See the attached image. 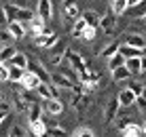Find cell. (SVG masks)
Wrapping results in <instances>:
<instances>
[{
    "instance_id": "obj_1",
    "label": "cell",
    "mask_w": 146,
    "mask_h": 137,
    "mask_svg": "<svg viewBox=\"0 0 146 137\" xmlns=\"http://www.w3.org/2000/svg\"><path fill=\"white\" fill-rule=\"evenodd\" d=\"M4 15H7V21H21V23H30L34 17V13L26 7H19V4H13V2H7L2 7Z\"/></svg>"
},
{
    "instance_id": "obj_2",
    "label": "cell",
    "mask_w": 146,
    "mask_h": 137,
    "mask_svg": "<svg viewBox=\"0 0 146 137\" xmlns=\"http://www.w3.org/2000/svg\"><path fill=\"white\" fill-rule=\"evenodd\" d=\"M64 63L70 65V68L74 70L76 74H80L85 68H87V59L83 57V55L78 53V51H74V49H66V57H64Z\"/></svg>"
},
{
    "instance_id": "obj_3",
    "label": "cell",
    "mask_w": 146,
    "mask_h": 137,
    "mask_svg": "<svg viewBox=\"0 0 146 137\" xmlns=\"http://www.w3.org/2000/svg\"><path fill=\"white\" fill-rule=\"evenodd\" d=\"M59 42V36L55 32H44V34H40V36H34V44H36L38 49H47V51H51L55 44Z\"/></svg>"
},
{
    "instance_id": "obj_4",
    "label": "cell",
    "mask_w": 146,
    "mask_h": 137,
    "mask_svg": "<svg viewBox=\"0 0 146 137\" xmlns=\"http://www.w3.org/2000/svg\"><path fill=\"white\" fill-rule=\"evenodd\" d=\"M36 93L42 97V101H44V99H59L62 89L55 87V84H51V82H40L38 89H36Z\"/></svg>"
},
{
    "instance_id": "obj_5",
    "label": "cell",
    "mask_w": 146,
    "mask_h": 137,
    "mask_svg": "<svg viewBox=\"0 0 146 137\" xmlns=\"http://www.w3.org/2000/svg\"><path fill=\"white\" fill-rule=\"evenodd\" d=\"M72 108L76 110V112H87L89 105H91V97L85 93H72Z\"/></svg>"
},
{
    "instance_id": "obj_6",
    "label": "cell",
    "mask_w": 146,
    "mask_h": 137,
    "mask_svg": "<svg viewBox=\"0 0 146 137\" xmlns=\"http://www.w3.org/2000/svg\"><path fill=\"white\" fill-rule=\"evenodd\" d=\"M64 108H66V103H64L62 99H44V101H42V110H44V114L59 116V114L64 112Z\"/></svg>"
},
{
    "instance_id": "obj_7",
    "label": "cell",
    "mask_w": 146,
    "mask_h": 137,
    "mask_svg": "<svg viewBox=\"0 0 146 137\" xmlns=\"http://www.w3.org/2000/svg\"><path fill=\"white\" fill-rule=\"evenodd\" d=\"M51 84H55V87H59V89H66V91H72V87H74L76 82H74V80H70L64 72H59V70H57V72L51 74Z\"/></svg>"
},
{
    "instance_id": "obj_8",
    "label": "cell",
    "mask_w": 146,
    "mask_h": 137,
    "mask_svg": "<svg viewBox=\"0 0 146 137\" xmlns=\"http://www.w3.org/2000/svg\"><path fill=\"white\" fill-rule=\"evenodd\" d=\"M36 15L49 23V21L53 19V2H51V0H38V4H36Z\"/></svg>"
},
{
    "instance_id": "obj_9",
    "label": "cell",
    "mask_w": 146,
    "mask_h": 137,
    "mask_svg": "<svg viewBox=\"0 0 146 137\" xmlns=\"http://www.w3.org/2000/svg\"><path fill=\"white\" fill-rule=\"evenodd\" d=\"M28 70L32 74H36L40 80H42V82H49V80H51V74H49V70H44L42 68V63L38 61V59H30L28 61Z\"/></svg>"
},
{
    "instance_id": "obj_10",
    "label": "cell",
    "mask_w": 146,
    "mask_h": 137,
    "mask_svg": "<svg viewBox=\"0 0 146 137\" xmlns=\"http://www.w3.org/2000/svg\"><path fill=\"white\" fill-rule=\"evenodd\" d=\"M80 7L76 0H66L64 2V17L66 19H72V21H76V19H80Z\"/></svg>"
},
{
    "instance_id": "obj_11",
    "label": "cell",
    "mask_w": 146,
    "mask_h": 137,
    "mask_svg": "<svg viewBox=\"0 0 146 137\" xmlns=\"http://www.w3.org/2000/svg\"><path fill=\"white\" fill-rule=\"evenodd\" d=\"M119 110H121L119 97H112V99L106 103V110H104V120H106V123H112V120L119 116Z\"/></svg>"
},
{
    "instance_id": "obj_12",
    "label": "cell",
    "mask_w": 146,
    "mask_h": 137,
    "mask_svg": "<svg viewBox=\"0 0 146 137\" xmlns=\"http://www.w3.org/2000/svg\"><path fill=\"white\" fill-rule=\"evenodd\" d=\"M40 82H42V80H40L36 74H32L30 70H26V74H23V78H21V82H19V84H21L26 91H36Z\"/></svg>"
},
{
    "instance_id": "obj_13",
    "label": "cell",
    "mask_w": 146,
    "mask_h": 137,
    "mask_svg": "<svg viewBox=\"0 0 146 137\" xmlns=\"http://www.w3.org/2000/svg\"><path fill=\"white\" fill-rule=\"evenodd\" d=\"M100 30L104 34H114V30H117V15H112V13L104 15L100 19Z\"/></svg>"
},
{
    "instance_id": "obj_14",
    "label": "cell",
    "mask_w": 146,
    "mask_h": 137,
    "mask_svg": "<svg viewBox=\"0 0 146 137\" xmlns=\"http://www.w3.org/2000/svg\"><path fill=\"white\" fill-rule=\"evenodd\" d=\"M117 97H119L121 108H131V105H135V99H138V97H135V95L131 93V91L127 89V87H125V89H121Z\"/></svg>"
},
{
    "instance_id": "obj_15",
    "label": "cell",
    "mask_w": 146,
    "mask_h": 137,
    "mask_svg": "<svg viewBox=\"0 0 146 137\" xmlns=\"http://www.w3.org/2000/svg\"><path fill=\"white\" fill-rule=\"evenodd\" d=\"M28 129H30V133H32V137H42L47 133V123H44L42 118L40 120H28Z\"/></svg>"
},
{
    "instance_id": "obj_16",
    "label": "cell",
    "mask_w": 146,
    "mask_h": 137,
    "mask_svg": "<svg viewBox=\"0 0 146 137\" xmlns=\"http://www.w3.org/2000/svg\"><path fill=\"white\" fill-rule=\"evenodd\" d=\"M30 32H32V36H40V34H44V32H47V21L40 19L38 15H34L32 21H30Z\"/></svg>"
},
{
    "instance_id": "obj_17",
    "label": "cell",
    "mask_w": 146,
    "mask_h": 137,
    "mask_svg": "<svg viewBox=\"0 0 146 137\" xmlns=\"http://www.w3.org/2000/svg\"><path fill=\"white\" fill-rule=\"evenodd\" d=\"M125 44L135 47V49H144L146 47V38L142 36V34H138V32H129L127 36H125Z\"/></svg>"
},
{
    "instance_id": "obj_18",
    "label": "cell",
    "mask_w": 146,
    "mask_h": 137,
    "mask_svg": "<svg viewBox=\"0 0 146 137\" xmlns=\"http://www.w3.org/2000/svg\"><path fill=\"white\" fill-rule=\"evenodd\" d=\"M7 30L11 32V36H13L15 40H19V38L26 36V25H23L21 21H9V23H7Z\"/></svg>"
},
{
    "instance_id": "obj_19",
    "label": "cell",
    "mask_w": 146,
    "mask_h": 137,
    "mask_svg": "<svg viewBox=\"0 0 146 137\" xmlns=\"http://www.w3.org/2000/svg\"><path fill=\"white\" fill-rule=\"evenodd\" d=\"M125 68L131 72V76L135 74H142V57H131V59H125Z\"/></svg>"
},
{
    "instance_id": "obj_20",
    "label": "cell",
    "mask_w": 146,
    "mask_h": 137,
    "mask_svg": "<svg viewBox=\"0 0 146 137\" xmlns=\"http://www.w3.org/2000/svg\"><path fill=\"white\" fill-rule=\"evenodd\" d=\"M44 114L42 110V103H38V101H32L30 103V110H28V120H40Z\"/></svg>"
},
{
    "instance_id": "obj_21",
    "label": "cell",
    "mask_w": 146,
    "mask_h": 137,
    "mask_svg": "<svg viewBox=\"0 0 146 137\" xmlns=\"http://www.w3.org/2000/svg\"><path fill=\"white\" fill-rule=\"evenodd\" d=\"M119 53L123 55L125 59H131V57H142V49L129 47V44H121V47H119Z\"/></svg>"
},
{
    "instance_id": "obj_22",
    "label": "cell",
    "mask_w": 146,
    "mask_h": 137,
    "mask_svg": "<svg viewBox=\"0 0 146 137\" xmlns=\"http://www.w3.org/2000/svg\"><path fill=\"white\" fill-rule=\"evenodd\" d=\"M28 61L30 59L26 57V53H21V51H17L15 53V57L9 61L7 65H15V68H21V70H28Z\"/></svg>"
},
{
    "instance_id": "obj_23",
    "label": "cell",
    "mask_w": 146,
    "mask_h": 137,
    "mask_svg": "<svg viewBox=\"0 0 146 137\" xmlns=\"http://www.w3.org/2000/svg\"><path fill=\"white\" fill-rule=\"evenodd\" d=\"M121 133H123V137H142V135H144V131H142V126H140V124L129 123L123 131H121Z\"/></svg>"
},
{
    "instance_id": "obj_24",
    "label": "cell",
    "mask_w": 146,
    "mask_h": 137,
    "mask_svg": "<svg viewBox=\"0 0 146 137\" xmlns=\"http://www.w3.org/2000/svg\"><path fill=\"white\" fill-rule=\"evenodd\" d=\"M129 78H131V72H129L125 65L112 70V80H114V82H125V80H129Z\"/></svg>"
},
{
    "instance_id": "obj_25",
    "label": "cell",
    "mask_w": 146,
    "mask_h": 137,
    "mask_svg": "<svg viewBox=\"0 0 146 137\" xmlns=\"http://www.w3.org/2000/svg\"><path fill=\"white\" fill-rule=\"evenodd\" d=\"M127 11V0H110V13L112 15H123Z\"/></svg>"
},
{
    "instance_id": "obj_26",
    "label": "cell",
    "mask_w": 146,
    "mask_h": 137,
    "mask_svg": "<svg viewBox=\"0 0 146 137\" xmlns=\"http://www.w3.org/2000/svg\"><path fill=\"white\" fill-rule=\"evenodd\" d=\"M80 17L87 21V25H91V28H98V30H100V19H102V17H100L95 11H85Z\"/></svg>"
},
{
    "instance_id": "obj_27",
    "label": "cell",
    "mask_w": 146,
    "mask_h": 137,
    "mask_svg": "<svg viewBox=\"0 0 146 137\" xmlns=\"http://www.w3.org/2000/svg\"><path fill=\"white\" fill-rule=\"evenodd\" d=\"M119 47H121V44L117 42V40H112V42H108L106 47L100 51V55H102V57H106V59H110L112 55H117V53H119Z\"/></svg>"
},
{
    "instance_id": "obj_28",
    "label": "cell",
    "mask_w": 146,
    "mask_h": 137,
    "mask_svg": "<svg viewBox=\"0 0 146 137\" xmlns=\"http://www.w3.org/2000/svg\"><path fill=\"white\" fill-rule=\"evenodd\" d=\"M23 74H26V70L15 68V65H9V82H21Z\"/></svg>"
},
{
    "instance_id": "obj_29",
    "label": "cell",
    "mask_w": 146,
    "mask_h": 137,
    "mask_svg": "<svg viewBox=\"0 0 146 137\" xmlns=\"http://www.w3.org/2000/svg\"><path fill=\"white\" fill-rule=\"evenodd\" d=\"M85 30H87V21L80 17V19H76L74 25H72V36H74V38H83V32H85Z\"/></svg>"
},
{
    "instance_id": "obj_30",
    "label": "cell",
    "mask_w": 146,
    "mask_h": 137,
    "mask_svg": "<svg viewBox=\"0 0 146 137\" xmlns=\"http://www.w3.org/2000/svg\"><path fill=\"white\" fill-rule=\"evenodd\" d=\"M42 137H68V133L59 124H55V126H47V133H44Z\"/></svg>"
},
{
    "instance_id": "obj_31",
    "label": "cell",
    "mask_w": 146,
    "mask_h": 137,
    "mask_svg": "<svg viewBox=\"0 0 146 137\" xmlns=\"http://www.w3.org/2000/svg\"><path fill=\"white\" fill-rule=\"evenodd\" d=\"M15 53H17V51H15L11 44L2 47V51H0V59H2V63H9V61H11V59L15 57Z\"/></svg>"
},
{
    "instance_id": "obj_32",
    "label": "cell",
    "mask_w": 146,
    "mask_h": 137,
    "mask_svg": "<svg viewBox=\"0 0 146 137\" xmlns=\"http://www.w3.org/2000/svg\"><path fill=\"white\" fill-rule=\"evenodd\" d=\"M121 65H125V57H123L121 53L112 55V57L108 59V68H110V72H112V70H117V68H121Z\"/></svg>"
},
{
    "instance_id": "obj_33",
    "label": "cell",
    "mask_w": 146,
    "mask_h": 137,
    "mask_svg": "<svg viewBox=\"0 0 146 137\" xmlns=\"http://www.w3.org/2000/svg\"><path fill=\"white\" fill-rule=\"evenodd\" d=\"M9 137H30V135L21 124H13L11 129H9Z\"/></svg>"
},
{
    "instance_id": "obj_34",
    "label": "cell",
    "mask_w": 146,
    "mask_h": 137,
    "mask_svg": "<svg viewBox=\"0 0 146 137\" xmlns=\"http://www.w3.org/2000/svg\"><path fill=\"white\" fill-rule=\"evenodd\" d=\"M127 89L131 91L135 97H142V93H144V89H146V87H144L142 82H129V84H127Z\"/></svg>"
},
{
    "instance_id": "obj_35",
    "label": "cell",
    "mask_w": 146,
    "mask_h": 137,
    "mask_svg": "<svg viewBox=\"0 0 146 137\" xmlns=\"http://www.w3.org/2000/svg\"><path fill=\"white\" fill-rule=\"evenodd\" d=\"M70 137H95V135H93V131L89 129V126H78Z\"/></svg>"
},
{
    "instance_id": "obj_36",
    "label": "cell",
    "mask_w": 146,
    "mask_h": 137,
    "mask_svg": "<svg viewBox=\"0 0 146 137\" xmlns=\"http://www.w3.org/2000/svg\"><path fill=\"white\" fill-rule=\"evenodd\" d=\"M95 34H98V28H91V25H87V30L83 32V40H87V42H91L95 38Z\"/></svg>"
},
{
    "instance_id": "obj_37",
    "label": "cell",
    "mask_w": 146,
    "mask_h": 137,
    "mask_svg": "<svg viewBox=\"0 0 146 137\" xmlns=\"http://www.w3.org/2000/svg\"><path fill=\"white\" fill-rule=\"evenodd\" d=\"M11 40H15V38L11 36V32H9V30H0V44H4V47H7Z\"/></svg>"
},
{
    "instance_id": "obj_38",
    "label": "cell",
    "mask_w": 146,
    "mask_h": 137,
    "mask_svg": "<svg viewBox=\"0 0 146 137\" xmlns=\"http://www.w3.org/2000/svg\"><path fill=\"white\" fill-rule=\"evenodd\" d=\"M0 82H9V65L0 63Z\"/></svg>"
},
{
    "instance_id": "obj_39",
    "label": "cell",
    "mask_w": 146,
    "mask_h": 137,
    "mask_svg": "<svg viewBox=\"0 0 146 137\" xmlns=\"http://www.w3.org/2000/svg\"><path fill=\"white\" fill-rule=\"evenodd\" d=\"M133 11H135V15H138V19H142L144 15H146V0H142V2H140Z\"/></svg>"
},
{
    "instance_id": "obj_40",
    "label": "cell",
    "mask_w": 146,
    "mask_h": 137,
    "mask_svg": "<svg viewBox=\"0 0 146 137\" xmlns=\"http://www.w3.org/2000/svg\"><path fill=\"white\" fill-rule=\"evenodd\" d=\"M135 108H138L142 114H146V99L144 97H138V99H135Z\"/></svg>"
},
{
    "instance_id": "obj_41",
    "label": "cell",
    "mask_w": 146,
    "mask_h": 137,
    "mask_svg": "<svg viewBox=\"0 0 146 137\" xmlns=\"http://www.w3.org/2000/svg\"><path fill=\"white\" fill-rule=\"evenodd\" d=\"M140 2H142V0H127V9H135Z\"/></svg>"
},
{
    "instance_id": "obj_42",
    "label": "cell",
    "mask_w": 146,
    "mask_h": 137,
    "mask_svg": "<svg viewBox=\"0 0 146 137\" xmlns=\"http://www.w3.org/2000/svg\"><path fill=\"white\" fill-rule=\"evenodd\" d=\"M7 116H9V110H0V124L7 120Z\"/></svg>"
},
{
    "instance_id": "obj_43",
    "label": "cell",
    "mask_w": 146,
    "mask_h": 137,
    "mask_svg": "<svg viewBox=\"0 0 146 137\" xmlns=\"http://www.w3.org/2000/svg\"><path fill=\"white\" fill-rule=\"evenodd\" d=\"M2 23H9V21H7V15H4V11L0 9V25H2Z\"/></svg>"
},
{
    "instance_id": "obj_44",
    "label": "cell",
    "mask_w": 146,
    "mask_h": 137,
    "mask_svg": "<svg viewBox=\"0 0 146 137\" xmlns=\"http://www.w3.org/2000/svg\"><path fill=\"white\" fill-rule=\"evenodd\" d=\"M142 131H144V137H146V120H144V124H142Z\"/></svg>"
},
{
    "instance_id": "obj_45",
    "label": "cell",
    "mask_w": 146,
    "mask_h": 137,
    "mask_svg": "<svg viewBox=\"0 0 146 137\" xmlns=\"http://www.w3.org/2000/svg\"><path fill=\"white\" fill-rule=\"evenodd\" d=\"M140 21H142V23H146V15H144V17H142V19H140Z\"/></svg>"
},
{
    "instance_id": "obj_46",
    "label": "cell",
    "mask_w": 146,
    "mask_h": 137,
    "mask_svg": "<svg viewBox=\"0 0 146 137\" xmlns=\"http://www.w3.org/2000/svg\"><path fill=\"white\" fill-rule=\"evenodd\" d=\"M142 55H146V47H144V49H142Z\"/></svg>"
},
{
    "instance_id": "obj_47",
    "label": "cell",
    "mask_w": 146,
    "mask_h": 137,
    "mask_svg": "<svg viewBox=\"0 0 146 137\" xmlns=\"http://www.w3.org/2000/svg\"><path fill=\"white\" fill-rule=\"evenodd\" d=\"M2 101H4V99H2V93H0V103H2Z\"/></svg>"
},
{
    "instance_id": "obj_48",
    "label": "cell",
    "mask_w": 146,
    "mask_h": 137,
    "mask_svg": "<svg viewBox=\"0 0 146 137\" xmlns=\"http://www.w3.org/2000/svg\"><path fill=\"white\" fill-rule=\"evenodd\" d=\"M2 47H4V44H0V51H2Z\"/></svg>"
},
{
    "instance_id": "obj_49",
    "label": "cell",
    "mask_w": 146,
    "mask_h": 137,
    "mask_svg": "<svg viewBox=\"0 0 146 137\" xmlns=\"http://www.w3.org/2000/svg\"><path fill=\"white\" fill-rule=\"evenodd\" d=\"M0 63H2V59H0Z\"/></svg>"
},
{
    "instance_id": "obj_50",
    "label": "cell",
    "mask_w": 146,
    "mask_h": 137,
    "mask_svg": "<svg viewBox=\"0 0 146 137\" xmlns=\"http://www.w3.org/2000/svg\"><path fill=\"white\" fill-rule=\"evenodd\" d=\"M30 137H32V135H30Z\"/></svg>"
}]
</instances>
